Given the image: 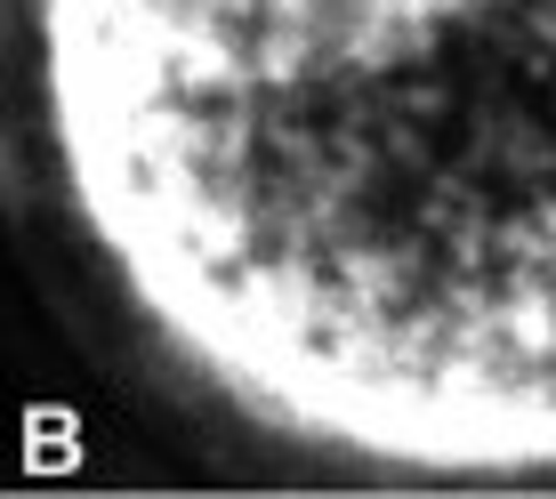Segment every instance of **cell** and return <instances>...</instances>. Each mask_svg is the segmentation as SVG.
Returning <instances> with one entry per match:
<instances>
[{
    "label": "cell",
    "instance_id": "1",
    "mask_svg": "<svg viewBox=\"0 0 556 499\" xmlns=\"http://www.w3.org/2000/svg\"><path fill=\"white\" fill-rule=\"evenodd\" d=\"M65 202L266 435L556 468V0H33Z\"/></svg>",
    "mask_w": 556,
    "mask_h": 499
}]
</instances>
